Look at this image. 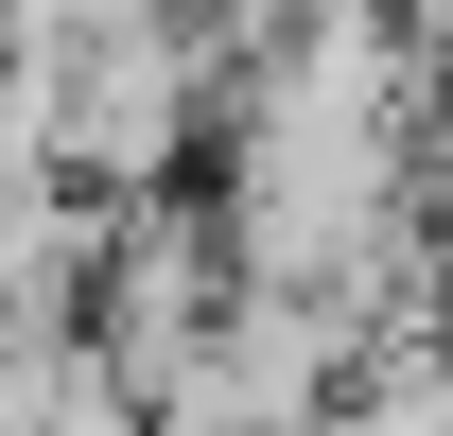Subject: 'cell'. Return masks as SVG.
Instances as JSON below:
<instances>
[{
  "label": "cell",
  "instance_id": "cell-1",
  "mask_svg": "<svg viewBox=\"0 0 453 436\" xmlns=\"http://www.w3.org/2000/svg\"><path fill=\"white\" fill-rule=\"evenodd\" d=\"M401 35H418V70H453V0H401Z\"/></svg>",
  "mask_w": 453,
  "mask_h": 436
}]
</instances>
